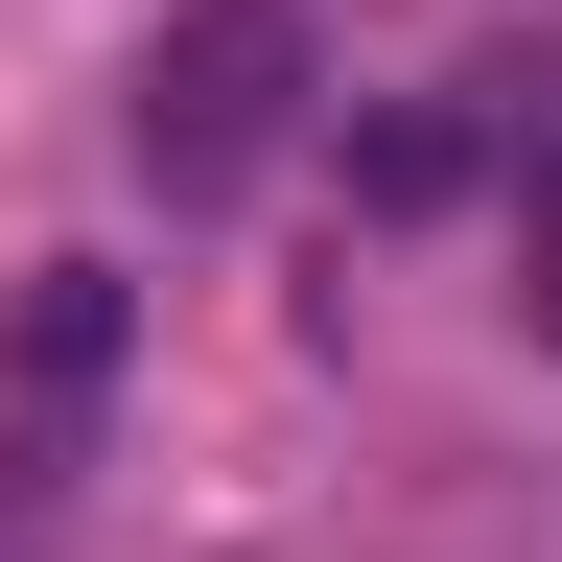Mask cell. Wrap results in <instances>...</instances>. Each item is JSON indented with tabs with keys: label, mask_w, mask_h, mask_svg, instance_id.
Wrapping results in <instances>:
<instances>
[{
	"label": "cell",
	"mask_w": 562,
	"mask_h": 562,
	"mask_svg": "<svg viewBox=\"0 0 562 562\" xmlns=\"http://www.w3.org/2000/svg\"><path fill=\"white\" fill-rule=\"evenodd\" d=\"M281 140H305V0H188V24L140 47V188L235 211Z\"/></svg>",
	"instance_id": "obj_1"
},
{
	"label": "cell",
	"mask_w": 562,
	"mask_h": 562,
	"mask_svg": "<svg viewBox=\"0 0 562 562\" xmlns=\"http://www.w3.org/2000/svg\"><path fill=\"white\" fill-rule=\"evenodd\" d=\"M516 305L562 328V117H539V165H516Z\"/></svg>",
	"instance_id": "obj_2"
}]
</instances>
